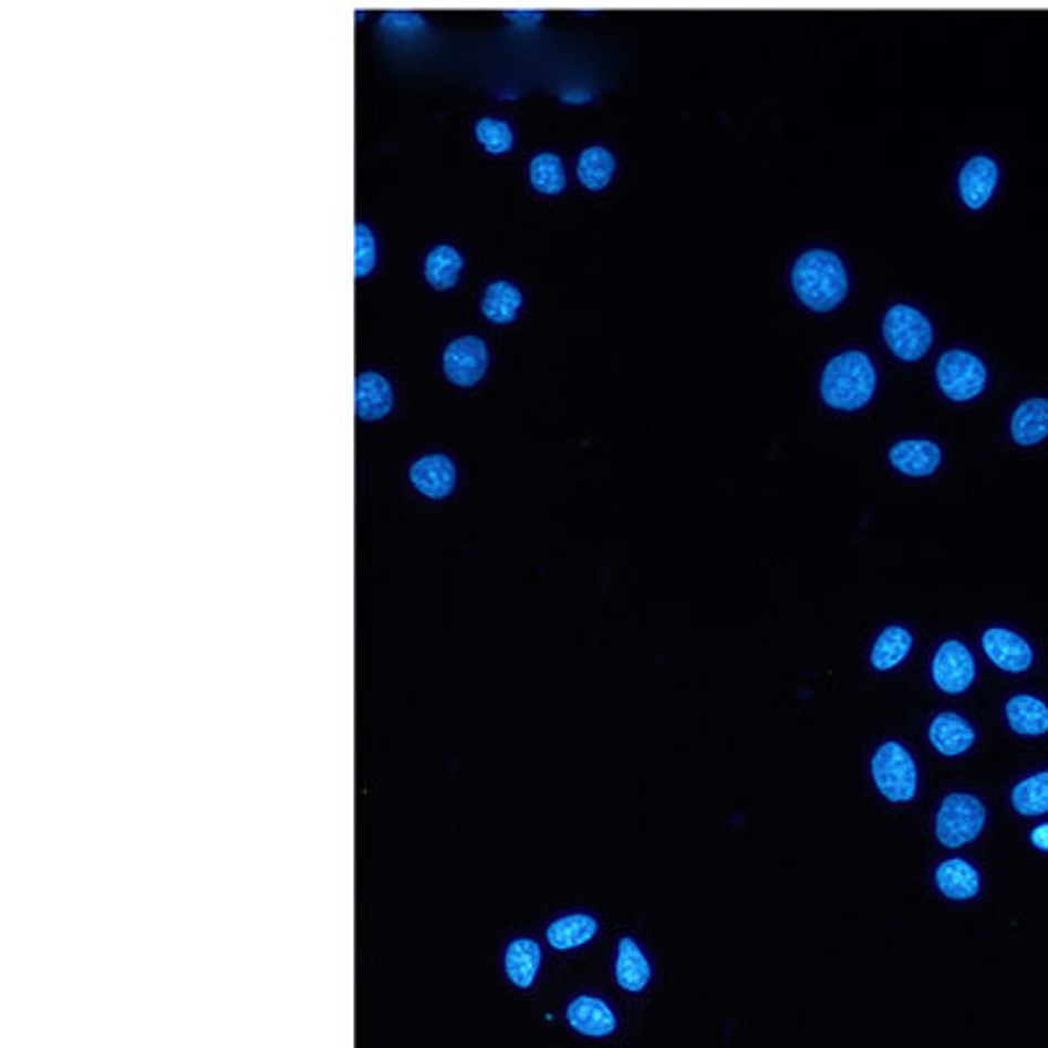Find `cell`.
Listing matches in <instances>:
<instances>
[{
	"instance_id": "12",
	"label": "cell",
	"mask_w": 1048,
	"mask_h": 1048,
	"mask_svg": "<svg viewBox=\"0 0 1048 1048\" xmlns=\"http://www.w3.org/2000/svg\"><path fill=\"white\" fill-rule=\"evenodd\" d=\"M394 396H391V386L383 375L377 373H362L354 383V406L356 417L365 423H375L383 419L391 412Z\"/></svg>"
},
{
	"instance_id": "24",
	"label": "cell",
	"mask_w": 1048,
	"mask_h": 1048,
	"mask_svg": "<svg viewBox=\"0 0 1048 1048\" xmlns=\"http://www.w3.org/2000/svg\"><path fill=\"white\" fill-rule=\"evenodd\" d=\"M613 170H616V160L605 147H588L577 163V178L593 191L609 187Z\"/></svg>"
},
{
	"instance_id": "16",
	"label": "cell",
	"mask_w": 1048,
	"mask_h": 1048,
	"mask_svg": "<svg viewBox=\"0 0 1048 1048\" xmlns=\"http://www.w3.org/2000/svg\"><path fill=\"white\" fill-rule=\"evenodd\" d=\"M931 743L941 755L954 758V755L969 750V745L975 743V731L957 713H941L936 722L931 724Z\"/></svg>"
},
{
	"instance_id": "13",
	"label": "cell",
	"mask_w": 1048,
	"mask_h": 1048,
	"mask_svg": "<svg viewBox=\"0 0 1048 1048\" xmlns=\"http://www.w3.org/2000/svg\"><path fill=\"white\" fill-rule=\"evenodd\" d=\"M891 465L910 477H928L941 465V448L933 440H902L889 452Z\"/></svg>"
},
{
	"instance_id": "22",
	"label": "cell",
	"mask_w": 1048,
	"mask_h": 1048,
	"mask_svg": "<svg viewBox=\"0 0 1048 1048\" xmlns=\"http://www.w3.org/2000/svg\"><path fill=\"white\" fill-rule=\"evenodd\" d=\"M616 980L619 986L632 990V994L643 990L647 980H651V965H647L645 954L640 952V946L632 938H622V944H619Z\"/></svg>"
},
{
	"instance_id": "25",
	"label": "cell",
	"mask_w": 1048,
	"mask_h": 1048,
	"mask_svg": "<svg viewBox=\"0 0 1048 1048\" xmlns=\"http://www.w3.org/2000/svg\"><path fill=\"white\" fill-rule=\"evenodd\" d=\"M910 647H912V634L907 630H902V626H889V630L881 632L879 643H875L871 653L873 666L881 668V672H889V668L900 666V663L907 658Z\"/></svg>"
},
{
	"instance_id": "30",
	"label": "cell",
	"mask_w": 1048,
	"mask_h": 1048,
	"mask_svg": "<svg viewBox=\"0 0 1048 1048\" xmlns=\"http://www.w3.org/2000/svg\"><path fill=\"white\" fill-rule=\"evenodd\" d=\"M423 24L425 21L415 17V13H388V17H383V27H386V30H394V32H412V30H423Z\"/></svg>"
},
{
	"instance_id": "18",
	"label": "cell",
	"mask_w": 1048,
	"mask_h": 1048,
	"mask_svg": "<svg viewBox=\"0 0 1048 1048\" xmlns=\"http://www.w3.org/2000/svg\"><path fill=\"white\" fill-rule=\"evenodd\" d=\"M506 975L517 988H530L540 967V946L532 938L511 941L504 957Z\"/></svg>"
},
{
	"instance_id": "11",
	"label": "cell",
	"mask_w": 1048,
	"mask_h": 1048,
	"mask_svg": "<svg viewBox=\"0 0 1048 1048\" xmlns=\"http://www.w3.org/2000/svg\"><path fill=\"white\" fill-rule=\"evenodd\" d=\"M409 480L427 498H446L456 485V467L444 454L425 456L412 465Z\"/></svg>"
},
{
	"instance_id": "7",
	"label": "cell",
	"mask_w": 1048,
	"mask_h": 1048,
	"mask_svg": "<svg viewBox=\"0 0 1048 1048\" xmlns=\"http://www.w3.org/2000/svg\"><path fill=\"white\" fill-rule=\"evenodd\" d=\"M485 370H488V349H485L480 339L465 336L446 346L444 373L454 386H475V383L483 381Z\"/></svg>"
},
{
	"instance_id": "28",
	"label": "cell",
	"mask_w": 1048,
	"mask_h": 1048,
	"mask_svg": "<svg viewBox=\"0 0 1048 1048\" xmlns=\"http://www.w3.org/2000/svg\"><path fill=\"white\" fill-rule=\"evenodd\" d=\"M475 137L480 142L485 153L504 155L515 145V134H511L509 124L498 118H480L475 126Z\"/></svg>"
},
{
	"instance_id": "32",
	"label": "cell",
	"mask_w": 1048,
	"mask_h": 1048,
	"mask_svg": "<svg viewBox=\"0 0 1048 1048\" xmlns=\"http://www.w3.org/2000/svg\"><path fill=\"white\" fill-rule=\"evenodd\" d=\"M1030 841H1033V844L1038 847V850L1048 852V823H1040L1038 829H1033V833H1030Z\"/></svg>"
},
{
	"instance_id": "27",
	"label": "cell",
	"mask_w": 1048,
	"mask_h": 1048,
	"mask_svg": "<svg viewBox=\"0 0 1048 1048\" xmlns=\"http://www.w3.org/2000/svg\"><path fill=\"white\" fill-rule=\"evenodd\" d=\"M530 184L540 195H559L567 187V174L561 158L553 153L535 155L530 163Z\"/></svg>"
},
{
	"instance_id": "29",
	"label": "cell",
	"mask_w": 1048,
	"mask_h": 1048,
	"mask_svg": "<svg viewBox=\"0 0 1048 1048\" xmlns=\"http://www.w3.org/2000/svg\"><path fill=\"white\" fill-rule=\"evenodd\" d=\"M375 237L365 224L354 226V276L365 278L375 268Z\"/></svg>"
},
{
	"instance_id": "14",
	"label": "cell",
	"mask_w": 1048,
	"mask_h": 1048,
	"mask_svg": "<svg viewBox=\"0 0 1048 1048\" xmlns=\"http://www.w3.org/2000/svg\"><path fill=\"white\" fill-rule=\"evenodd\" d=\"M567 1019L582 1036L601 1038L611 1036V1033L616 1030V1017H613V1011L605 1007L601 999H593V996H580V999L569 1004Z\"/></svg>"
},
{
	"instance_id": "19",
	"label": "cell",
	"mask_w": 1048,
	"mask_h": 1048,
	"mask_svg": "<svg viewBox=\"0 0 1048 1048\" xmlns=\"http://www.w3.org/2000/svg\"><path fill=\"white\" fill-rule=\"evenodd\" d=\"M936 881L941 894L950 896V900H973L975 894L980 891V879L978 871L965 860H950L936 871Z\"/></svg>"
},
{
	"instance_id": "2",
	"label": "cell",
	"mask_w": 1048,
	"mask_h": 1048,
	"mask_svg": "<svg viewBox=\"0 0 1048 1048\" xmlns=\"http://www.w3.org/2000/svg\"><path fill=\"white\" fill-rule=\"evenodd\" d=\"M875 370L871 356L844 352L826 365L821 377L823 402L841 412H854L873 398Z\"/></svg>"
},
{
	"instance_id": "17",
	"label": "cell",
	"mask_w": 1048,
	"mask_h": 1048,
	"mask_svg": "<svg viewBox=\"0 0 1048 1048\" xmlns=\"http://www.w3.org/2000/svg\"><path fill=\"white\" fill-rule=\"evenodd\" d=\"M1007 722L1019 737H1040L1048 731V705L1030 695L1011 697L1007 703Z\"/></svg>"
},
{
	"instance_id": "6",
	"label": "cell",
	"mask_w": 1048,
	"mask_h": 1048,
	"mask_svg": "<svg viewBox=\"0 0 1048 1048\" xmlns=\"http://www.w3.org/2000/svg\"><path fill=\"white\" fill-rule=\"evenodd\" d=\"M986 365L975 354L962 352V349H952V352L941 354L936 365V381L938 388L954 402H969L986 388Z\"/></svg>"
},
{
	"instance_id": "1",
	"label": "cell",
	"mask_w": 1048,
	"mask_h": 1048,
	"mask_svg": "<svg viewBox=\"0 0 1048 1048\" xmlns=\"http://www.w3.org/2000/svg\"><path fill=\"white\" fill-rule=\"evenodd\" d=\"M791 287L797 299L816 312H829L844 302L850 278H847L844 262L826 249H812L797 260L791 270Z\"/></svg>"
},
{
	"instance_id": "20",
	"label": "cell",
	"mask_w": 1048,
	"mask_h": 1048,
	"mask_svg": "<svg viewBox=\"0 0 1048 1048\" xmlns=\"http://www.w3.org/2000/svg\"><path fill=\"white\" fill-rule=\"evenodd\" d=\"M519 307H522V291L509 281H494L483 294V315L496 325H506L517 318Z\"/></svg>"
},
{
	"instance_id": "8",
	"label": "cell",
	"mask_w": 1048,
	"mask_h": 1048,
	"mask_svg": "<svg viewBox=\"0 0 1048 1048\" xmlns=\"http://www.w3.org/2000/svg\"><path fill=\"white\" fill-rule=\"evenodd\" d=\"M975 679V661L969 651L957 640L941 645V651L933 658V682L938 684L944 693L959 695L973 684Z\"/></svg>"
},
{
	"instance_id": "21",
	"label": "cell",
	"mask_w": 1048,
	"mask_h": 1048,
	"mask_svg": "<svg viewBox=\"0 0 1048 1048\" xmlns=\"http://www.w3.org/2000/svg\"><path fill=\"white\" fill-rule=\"evenodd\" d=\"M461 270H465V258L448 245L430 249V255L425 258V281L438 291L454 289Z\"/></svg>"
},
{
	"instance_id": "31",
	"label": "cell",
	"mask_w": 1048,
	"mask_h": 1048,
	"mask_svg": "<svg viewBox=\"0 0 1048 1048\" xmlns=\"http://www.w3.org/2000/svg\"><path fill=\"white\" fill-rule=\"evenodd\" d=\"M509 19L515 21V24H522V27H530V24H538L540 19V13L538 11H511L509 13Z\"/></svg>"
},
{
	"instance_id": "15",
	"label": "cell",
	"mask_w": 1048,
	"mask_h": 1048,
	"mask_svg": "<svg viewBox=\"0 0 1048 1048\" xmlns=\"http://www.w3.org/2000/svg\"><path fill=\"white\" fill-rule=\"evenodd\" d=\"M1011 438L1019 446H1036L1048 438V398H1028L1011 415Z\"/></svg>"
},
{
	"instance_id": "3",
	"label": "cell",
	"mask_w": 1048,
	"mask_h": 1048,
	"mask_svg": "<svg viewBox=\"0 0 1048 1048\" xmlns=\"http://www.w3.org/2000/svg\"><path fill=\"white\" fill-rule=\"evenodd\" d=\"M883 339H886L889 349L900 356V360L915 362L931 349L933 328L928 318H925L923 312H917L915 307L896 304L891 307L886 318H883Z\"/></svg>"
},
{
	"instance_id": "9",
	"label": "cell",
	"mask_w": 1048,
	"mask_h": 1048,
	"mask_svg": "<svg viewBox=\"0 0 1048 1048\" xmlns=\"http://www.w3.org/2000/svg\"><path fill=\"white\" fill-rule=\"evenodd\" d=\"M983 651L1002 672L1009 674L1028 672L1033 663V647L1028 645V640H1023L1009 630H1002V626H994V630L983 634Z\"/></svg>"
},
{
	"instance_id": "26",
	"label": "cell",
	"mask_w": 1048,
	"mask_h": 1048,
	"mask_svg": "<svg viewBox=\"0 0 1048 1048\" xmlns=\"http://www.w3.org/2000/svg\"><path fill=\"white\" fill-rule=\"evenodd\" d=\"M1011 805L1019 816H1044L1048 812V771L1019 781L1011 791Z\"/></svg>"
},
{
	"instance_id": "10",
	"label": "cell",
	"mask_w": 1048,
	"mask_h": 1048,
	"mask_svg": "<svg viewBox=\"0 0 1048 1048\" xmlns=\"http://www.w3.org/2000/svg\"><path fill=\"white\" fill-rule=\"evenodd\" d=\"M999 184V166L988 155H975L959 174V195L969 210H980Z\"/></svg>"
},
{
	"instance_id": "23",
	"label": "cell",
	"mask_w": 1048,
	"mask_h": 1048,
	"mask_svg": "<svg viewBox=\"0 0 1048 1048\" xmlns=\"http://www.w3.org/2000/svg\"><path fill=\"white\" fill-rule=\"evenodd\" d=\"M595 931L598 923L590 915H569L551 923L546 936L553 950H574V946L588 944L595 936Z\"/></svg>"
},
{
	"instance_id": "4",
	"label": "cell",
	"mask_w": 1048,
	"mask_h": 1048,
	"mask_svg": "<svg viewBox=\"0 0 1048 1048\" xmlns=\"http://www.w3.org/2000/svg\"><path fill=\"white\" fill-rule=\"evenodd\" d=\"M875 787L891 802H910L917 791V771L912 755L902 745L886 743L873 755Z\"/></svg>"
},
{
	"instance_id": "5",
	"label": "cell",
	"mask_w": 1048,
	"mask_h": 1048,
	"mask_svg": "<svg viewBox=\"0 0 1048 1048\" xmlns=\"http://www.w3.org/2000/svg\"><path fill=\"white\" fill-rule=\"evenodd\" d=\"M986 823V808L978 797L950 795L936 818V837L944 847L969 844Z\"/></svg>"
}]
</instances>
